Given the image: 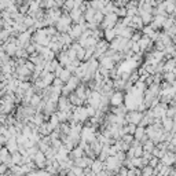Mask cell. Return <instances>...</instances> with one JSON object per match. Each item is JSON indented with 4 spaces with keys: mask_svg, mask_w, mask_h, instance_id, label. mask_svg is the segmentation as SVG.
<instances>
[{
    "mask_svg": "<svg viewBox=\"0 0 176 176\" xmlns=\"http://www.w3.org/2000/svg\"><path fill=\"white\" fill-rule=\"evenodd\" d=\"M164 118V128L167 131H171L172 129V118H168V117H162Z\"/></svg>",
    "mask_w": 176,
    "mask_h": 176,
    "instance_id": "cell-14",
    "label": "cell"
},
{
    "mask_svg": "<svg viewBox=\"0 0 176 176\" xmlns=\"http://www.w3.org/2000/svg\"><path fill=\"white\" fill-rule=\"evenodd\" d=\"M164 79L167 80V81L172 83V81H173V79H175V76H173L172 72H169V73H165V74H164Z\"/></svg>",
    "mask_w": 176,
    "mask_h": 176,
    "instance_id": "cell-16",
    "label": "cell"
},
{
    "mask_svg": "<svg viewBox=\"0 0 176 176\" xmlns=\"http://www.w3.org/2000/svg\"><path fill=\"white\" fill-rule=\"evenodd\" d=\"M145 135H146V129H145L143 127H138L136 128V131H135V134H134V136H135L136 140H143Z\"/></svg>",
    "mask_w": 176,
    "mask_h": 176,
    "instance_id": "cell-8",
    "label": "cell"
},
{
    "mask_svg": "<svg viewBox=\"0 0 176 176\" xmlns=\"http://www.w3.org/2000/svg\"><path fill=\"white\" fill-rule=\"evenodd\" d=\"M142 175L143 176H153L154 175V169L151 168V167H149V165H146V167L143 168V171H142Z\"/></svg>",
    "mask_w": 176,
    "mask_h": 176,
    "instance_id": "cell-13",
    "label": "cell"
},
{
    "mask_svg": "<svg viewBox=\"0 0 176 176\" xmlns=\"http://www.w3.org/2000/svg\"><path fill=\"white\" fill-rule=\"evenodd\" d=\"M65 7H68V8H70V10H73L74 3H73V1H68V3H65Z\"/></svg>",
    "mask_w": 176,
    "mask_h": 176,
    "instance_id": "cell-20",
    "label": "cell"
},
{
    "mask_svg": "<svg viewBox=\"0 0 176 176\" xmlns=\"http://www.w3.org/2000/svg\"><path fill=\"white\" fill-rule=\"evenodd\" d=\"M81 157H84V156H83V150H81V147H79V149H74L73 151H72V158L77 160V158H81Z\"/></svg>",
    "mask_w": 176,
    "mask_h": 176,
    "instance_id": "cell-11",
    "label": "cell"
},
{
    "mask_svg": "<svg viewBox=\"0 0 176 176\" xmlns=\"http://www.w3.org/2000/svg\"><path fill=\"white\" fill-rule=\"evenodd\" d=\"M33 162L37 165L39 168H44L45 167V156H44V153L37 151V154L33 157Z\"/></svg>",
    "mask_w": 176,
    "mask_h": 176,
    "instance_id": "cell-3",
    "label": "cell"
},
{
    "mask_svg": "<svg viewBox=\"0 0 176 176\" xmlns=\"http://www.w3.org/2000/svg\"><path fill=\"white\" fill-rule=\"evenodd\" d=\"M175 68H176V59L175 58H171V59H168L165 62V66L162 69H164L167 73H169V72H172Z\"/></svg>",
    "mask_w": 176,
    "mask_h": 176,
    "instance_id": "cell-6",
    "label": "cell"
},
{
    "mask_svg": "<svg viewBox=\"0 0 176 176\" xmlns=\"http://www.w3.org/2000/svg\"><path fill=\"white\" fill-rule=\"evenodd\" d=\"M8 36V32L7 30H0V40H4V39Z\"/></svg>",
    "mask_w": 176,
    "mask_h": 176,
    "instance_id": "cell-17",
    "label": "cell"
},
{
    "mask_svg": "<svg viewBox=\"0 0 176 176\" xmlns=\"http://www.w3.org/2000/svg\"><path fill=\"white\" fill-rule=\"evenodd\" d=\"M116 30L114 29H105V37L107 41H113L116 39Z\"/></svg>",
    "mask_w": 176,
    "mask_h": 176,
    "instance_id": "cell-10",
    "label": "cell"
},
{
    "mask_svg": "<svg viewBox=\"0 0 176 176\" xmlns=\"http://www.w3.org/2000/svg\"><path fill=\"white\" fill-rule=\"evenodd\" d=\"M102 169H103V162L99 161V160H96V161L92 162V165H91V171L95 173V175H98V173L102 172Z\"/></svg>",
    "mask_w": 176,
    "mask_h": 176,
    "instance_id": "cell-4",
    "label": "cell"
},
{
    "mask_svg": "<svg viewBox=\"0 0 176 176\" xmlns=\"http://www.w3.org/2000/svg\"><path fill=\"white\" fill-rule=\"evenodd\" d=\"M7 168H8V165H6V164H1V165H0V175H3V173H6Z\"/></svg>",
    "mask_w": 176,
    "mask_h": 176,
    "instance_id": "cell-18",
    "label": "cell"
},
{
    "mask_svg": "<svg viewBox=\"0 0 176 176\" xmlns=\"http://www.w3.org/2000/svg\"><path fill=\"white\" fill-rule=\"evenodd\" d=\"M79 81H80L79 77H72V79L69 80L68 83H66V87H65V88H66V90H68L69 92H70L72 90L77 88V84H79Z\"/></svg>",
    "mask_w": 176,
    "mask_h": 176,
    "instance_id": "cell-5",
    "label": "cell"
},
{
    "mask_svg": "<svg viewBox=\"0 0 176 176\" xmlns=\"http://www.w3.org/2000/svg\"><path fill=\"white\" fill-rule=\"evenodd\" d=\"M34 50H36V45H28L26 47V54L28 53H34Z\"/></svg>",
    "mask_w": 176,
    "mask_h": 176,
    "instance_id": "cell-19",
    "label": "cell"
},
{
    "mask_svg": "<svg viewBox=\"0 0 176 176\" xmlns=\"http://www.w3.org/2000/svg\"><path fill=\"white\" fill-rule=\"evenodd\" d=\"M40 96L39 95H33L32 96V99H30V105H32V107H36L37 106V103H40Z\"/></svg>",
    "mask_w": 176,
    "mask_h": 176,
    "instance_id": "cell-15",
    "label": "cell"
},
{
    "mask_svg": "<svg viewBox=\"0 0 176 176\" xmlns=\"http://www.w3.org/2000/svg\"><path fill=\"white\" fill-rule=\"evenodd\" d=\"M143 118V114L140 112H136V110H134V112H129L127 116V121L129 124H134V125H136V124H140V121H142Z\"/></svg>",
    "mask_w": 176,
    "mask_h": 176,
    "instance_id": "cell-1",
    "label": "cell"
},
{
    "mask_svg": "<svg viewBox=\"0 0 176 176\" xmlns=\"http://www.w3.org/2000/svg\"><path fill=\"white\" fill-rule=\"evenodd\" d=\"M175 8H176V4L173 3V1H167V3H165V12L167 11L173 12L175 11Z\"/></svg>",
    "mask_w": 176,
    "mask_h": 176,
    "instance_id": "cell-12",
    "label": "cell"
},
{
    "mask_svg": "<svg viewBox=\"0 0 176 176\" xmlns=\"http://www.w3.org/2000/svg\"><path fill=\"white\" fill-rule=\"evenodd\" d=\"M110 105L112 106H121V103L124 102V95L121 94L120 91H117V92H113L112 95H110Z\"/></svg>",
    "mask_w": 176,
    "mask_h": 176,
    "instance_id": "cell-2",
    "label": "cell"
},
{
    "mask_svg": "<svg viewBox=\"0 0 176 176\" xmlns=\"http://www.w3.org/2000/svg\"><path fill=\"white\" fill-rule=\"evenodd\" d=\"M11 160L10 154H8V150L7 149H1L0 150V162H8Z\"/></svg>",
    "mask_w": 176,
    "mask_h": 176,
    "instance_id": "cell-9",
    "label": "cell"
},
{
    "mask_svg": "<svg viewBox=\"0 0 176 176\" xmlns=\"http://www.w3.org/2000/svg\"><path fill=\"white\" fill-rule=\"evenodd\" d=\"M17 149H18V143H17L15 138H10L7 140V150H8V151L15 153V150H17Z\"/></svg>",
    "mask_w": 176,
    "mask_h": 176,
    "instance_id": "cell-7",
    "label": "cell"
},
{
    "mask_svg": "<svg viewBox=\"0 0 176 176\" xmlns=\"http://www.w3.org/2000/svg\"><path fill=\"white\" fill-rule=\"evenodd\" d=\"M4 142H6V138H4L3 135H0V146H1Z\"/></svg>",
    "mask_w": 176,
    "mask_h": 176,
    "instance_id": "cell-21",
    "label": "cell"
}]
</instances>
